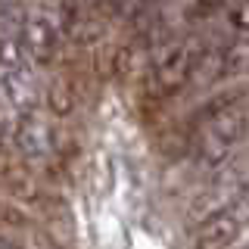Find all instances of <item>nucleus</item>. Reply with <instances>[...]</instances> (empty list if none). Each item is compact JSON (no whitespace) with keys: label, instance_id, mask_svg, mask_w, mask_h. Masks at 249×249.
Wrapping results in <instances>:
<instances>
[{"label":"nucleus","instance_id":"nucleus-2","mask_svg":"<svg viewBox=\"0 0 249 249\" xmlns=\"http://www.w3.org/2000/svg\"><path fill=\"white\" fill-rule=\"evenodd\" d=\"M196 56H199V50H193V44H175V47H165L162 53H156L150 59L153 62L150 81H153L156 93L159 97H171L181 88H187Z\"/></svg>","mask_w":249,"mask_h":249},{"label":"nucleus","instance_id":"nucleus-4","mask_svg":"<svg viewBox=\"0 0 249 249\" xmlns=\"http://www.w3.org/2000/svg\"><path fill=\"white\" fill-rule=\"evenodd\" d=\"M22 44H25V59H31L35 66H50L59 50V31L44 13H28L25 28H22Z\"/></svg>","mask_w":249,"mask_h":249},{"label":"nucleus","instance_id":"nucleus-5","mask_svg":"<svg viewBox=\"0 0 249 249\" xmlns=\"http://www.w3.org/2000/svg\"><path fill=\"white\" fill-rule=\"evenodd\" d=\"M0 93H3V100L10 103L16 112H31V109L41 106V84H37V78L31 69H25L19 62V66H10L0 78Z\"/></svg>","mask_w":249,"mask_h":249},{"label":"nucleus","instance_id":"nucleus-7","mask_svg":"<svg viewBox=\"0 0 249 249\" xmlns=\"http://www.w3.org/2000/svg\"><path fill=\"white\" fill-rule=\"evenodd\" d=\"M237 237H240V218L233 212H228V209H221V212L209 215L196 228L193 243L202 249H224V246L237 243Z\"/></svg>","mask_w":249,"mask_h":249},{"label":"nucleus","instance_id":"nucleus-1","mask_svg":"<svg viewBox=\"0 0 249 249\" xmlns=\"http://www.w3.org/2000/svg\"><path fill=\"white\" fill-rule=\"evenodd\" d=\"M249 131V109L243 103H215L199 115L193 146L206 165H218Z\"/></svg>","mask_w":249,"mask_h":249},{"label":"nucleus","instance_id":"nucleus-9","mask_svg":"<svg viewBox=\"0 0 249 249\" xmlns=\"http://www.w3.org/2000/svg\"><path fill=\"white\" fill-rule=\"evenodd\" d=\"M47 109L53 115H69L75 109V93H72V81L66 78H53V84L47 88Z\"/></svg>","mask_w":249,"mask_h":249},{"label":"nucleus","instance_id":"nucleus-6","mask_svg":"<svg viewBox=\"0 0 249 249\" xmlns=\"http://www.w3.org/2000/svg\"><path fill=\"white\" fill-rule=\"evenodd\" d=\"M22 28H25V13L19 3L0 6V66L10 69L25 59V44H22Z\"/></svg>","mask_w":249,"mask_h":249},{"label":"nucleus","instance_id":"nucleus-10","mask_svg":"<svg viewBox=\"0 0 249 249\" xmlns=\"http://www.w3.org/2000/svg\"><path fill=\"white\" fill-rule=\"evenodd\" d=\"M233 25L240 31H249V0H237V10H233Z\"/></svg>","mask_w":249,"mask_h":249},{"label":"nucleus","instance_id":"nucleus-8","mask_svg":"<svg viewBox=\"0 0 249 249\" xmlns=\"http://www.w3.org/2000/svg\"><path fill=\"white\" fill-rule=\"evenodd\" d=\"M224 62H228V53H224V50H202L196 56V62H193L190 84H196V88H209V84H215L218 78L224 75Z\"/></svg>","mask_w":249,"mask_h":249},{"label":"nucleus","instance_id":"nucleus-11","mask_svg":"<svg viewBox=\"0 0 249 249\" xmlns=\"http://www.w3.org/2000/svg\"><path fill=\"white\" fill-rule=\"evenodd\" d=\"M0 246H13V240H10V237H3V233H0Z\"/></svg>","mask_w":249,"mask_h":249},{"label":"nucleus","instance_id":"nucleus-3","mask_svg":"<svg viewBox=\"0 0 249 249\" xmlns=\"http://www.w3.org/2000/svg\"><path fill=\"white\" fill-rule=\"evenodd\" d=\"M13 143L25 159H47L50 153H56V131L41 115V109L19 112L13 128Z\"/></svg>","mask_w":249,"mask_h":249}]
</instances>
